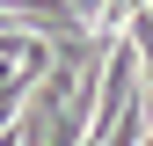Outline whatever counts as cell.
Instances as JSON below:
<instances>
[{"mask_svg": "<svg viewBox=\"0 0 153 146\" xmlns=\"http://www.w3.org/2000/svg\"><path fill=\"white\" fill-rule=\"evenodd\" d=\"M29 88H44V80H36L22 59H0V132L15 124V110H22V95H29Z\"/></svg>", "mask_w": 153, "mask_h": 146, "instance_id": "cell-1", "label": "cell"}]
</instances>
